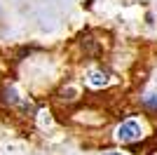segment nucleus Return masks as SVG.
<instances>
[{"mask_svg": "<svg viewBox=\"0 0 157 155\" xmlns=\"http://www.w3.org/2000/svg\"><path fill=\"white\" fill-rule=\"evenodd\" d=\"M40 125H42V127H49V125H52V117H49V113H40Z\"/></svg>", "mask_w": 157, "mask_h": 155, "instance_id": "3", "label": "nucleus"}, {"mask_svg": "<svg viewBox=\"0 0 157 155\" xmlns=\"http://www.w3.org/2000/svg\"><path fill=\"white\" fill-rule=\"evenodd\" d=\"M117 139L120 141H136L141 139V125L136 120H127L117 127Z\"/></svg>", "mask_w": 157, "mask_h": 155, "instance_id": "1", "label": "nucleus"}, {"mask_svg": "<svg viewBox=\"0 0 157 155\" xmlns=\"http://www.w3.org/2000/svg\"><path fill=\"white\" fill-rule=\"evenodd\" d=\"M105 155H122V153H105Z\"/></svg>", "mask_w": 157, "mask_h": 155, "instance_id": "4", "label": "nucleus"}, {"mask_svg": "<svg viewBox=\"0 0 157 155\" xmlns=\"http://www.w3.org/2000/svg\"><path fill=\"white\" fill-rule=\"evenodd\" d=\"M105 82H108V78L101 71H89V85H92V87H103Z\"/></svg>", "mask_w": 157, "mask_h": 155, "instance_id": "2", "label": "nucleus"}]
</instances>
